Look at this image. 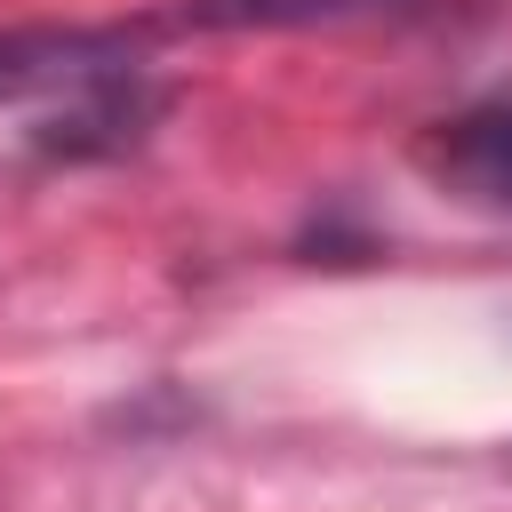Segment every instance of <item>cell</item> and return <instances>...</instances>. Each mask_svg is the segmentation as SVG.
Segmentation results:
<instances>
[{
  "mask_svg": "<svg viewBox=\"0 0 512 512\" xmlns=\"http://www.w3.org/2000/svg\"><path fill=\"white\" fill-rule=\"evenodd\" d=\"M424 168L472 200H512V104H480L464 120H440V136L424 144Z\"/></svg>",
  "mask_w": 512,
  "mask_h": 512,
  "instance_id": "cell-2",
  "label": "cell"
},
{
  "mask_svg": "<svg viewBox=\"0 0 512 512\" xmlns=\"http://www.w3.org/2000/svg\"><path fill=\"white\" fill-rule=\"evenodd\" d=\"M120 80H144L136 32L120 24H16L0 32V104H88Z\"/></svg>",
  "mask_w": 512,
  "mask_h": 512,
  "instance_id": "cell-1",
  "label": "cell"
},
{
  "mask_svg": "<svg viewBox=\"0 0 512 512\" xmlns=\"http://www.w3.org/2000/svg\"><path fill=\"white\" fill-rule=\"evenodd\" d=\"M424 0H184L168 24L192 32H312V24H376V16H416Z\"/></svg>",
  "mask_w": 512,
  "mask_h": 512,
  "instance_id": "cell-3",
  "label": "cell"
}]
</instances>
